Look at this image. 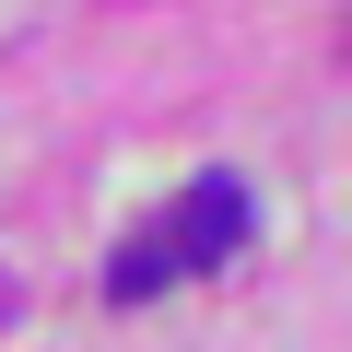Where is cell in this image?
Masks as SVG:
<instances>
[{
	"label": "cell",
	"mask_w": 352,
	"mask_h": 352,
	"mask_svg": "<svg viewBox=\"0 0 352 352\" xmlns=\"http://www.w3.org/2000/svg\"><path fill=\"white\" fill-rule=\"evenodd\" d=\"M176 270H223L235 247H247V188H235V176L212 164V176H188V200H176Z\"/></svg>",
	"instance_id": "6da1fadb"
},
{
	"label": "cell",
	"mask_w": 352,
	"mask_h": 352,
	"mask_svg": "<svg viewBox=\"0 0 352 352\" xmlns=\"http://www.w3.org/2000/svg\"><path fill=\"white\" fill-rule=\"evenodd\" d=\"M164 282H176V247H164V235H129V247H118V270H106V294H118V305H153Z\"/></svg>",
	"instance_id": "7a4b0ae2"
}]
</instances>
